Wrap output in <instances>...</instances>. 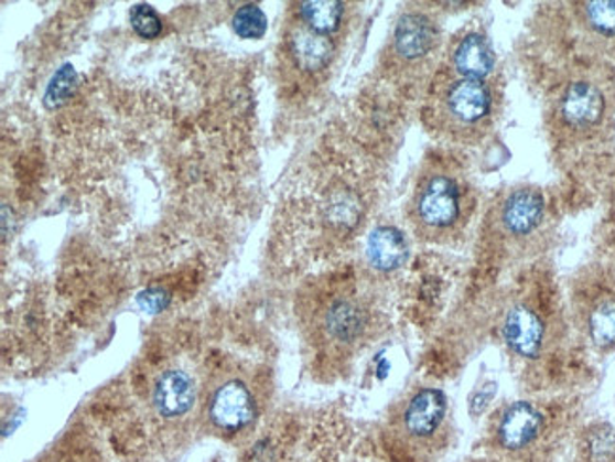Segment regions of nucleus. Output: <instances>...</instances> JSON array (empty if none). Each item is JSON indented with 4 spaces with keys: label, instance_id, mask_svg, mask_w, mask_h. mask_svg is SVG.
Segmentation results:
<instances>
[{
    "label": "nucleus",
    "instance_id": "16",
    "mask_svg": "<svg viewBox=\"0 0 615 462\" xmlns=\"http://www.w3.org/2000/svg\"><path fill=\"white\" fill-rule=\"evenodd\" d=\"M408 241L395 226H379L369 234L368 260L377 271H395L408 260Z\"/></svg>",
    "mask_w": 615,
    "mask_h": 462
},
{
    "label": "nucleus",
    "instance_id": "7",
    "mask_svg": "<svg viewBox=\"0 0 615 462\" xmlns=\"http://www.w3.org/2000/svg\"><path fill=\"white\" fill-rule=\"evenodd\" d=\"M500 335L511 355L521 361H538L548 348V319L535 303L517 300L501 316Z\"/></svg>",
    "mask_w": 615,
    "mask_h": 462
},
{
    "label": "nucleus",
    "instance_id": "6",
    "mask_svg": "<svg viewBox=\"0 0 615 462\" xmlns=\"http://www.w3.org/2000/svg\"><path fill=\"white\" fill-rule=\"evenodd\" d=\"M575 322L583 337L601 353L615 351V275L604 268H587L572 290Z\"/></svg>",
    "mask_w": 615,
    "mask_h": 462
},
{
    "label": "nucleus",
    "instance_id": "15",
    "mask_svg": "<svg viewBox=\"0 0 615 462\" xmlns=\"http://www.w3.org/2000/svg\"><path fill=\"white\" fill-rule=\"evenodd\" d=\"M152 400L155 411L165 419L186 416L195 404L194 379L182 369H169L155 383Z\"/></svg>",
    "mask_w": 615,
    "mask_h": 462
},
{
    "label": "nucleus",
    "instance_id": "12",
    "mask_svg": "<svg viewBox=\"0 0 615 462\" xmlns=\"http://www.w3.org/2000/svg\"><path fill=\"white\" fill-rule=\"evenodd\" d=\"M255 416V396L245 383L237 379L220 385L208 402V419L222 432L247 429Z\"/></svg>",
    "mask_w": 615,
    "mask_h": 462
},
{
    "label": "nucleus",
    "instance_id": "17",
    "mask_svg": "<svg viewBox=\"0 0 615 462\" xmlns=\"http://www.w3.org/2000/svg\"><path fill=\"white\" fill-rule=\"evenodd\" d=\"M347 14V4L337 0H311L298 4V20L321 33H339Z\"/></svg>",
    "mask_w": 615,
    "mask_h": 462
},
{
    "label": "nucleus",
    "instance_id": "22",
    "mask_svg": "<svg viewBox=\"0 0 615 462\" xmlns=\"http://www.w3.org/2000/svg\"><path fill=\"white\" fill-rule=\"evenodd\" d=\"M496 395V383H487L483 389L475 390L472 400H470V413L474 417L482 416L485 408H487L488 402L495 398Z\"/></svg>",
    "mask_w": 615,
    "mask_h": 462
},
{
    "label": "nucleus",
    "instance_id": "20",
    "mask_svg": "<svg viewBox=\"0 0 615 462\" xmlns=\"http://www.w3.org/2000/svg\"><path fill=\"white\" fill-rule=\"evenodd\" d=\"M589 462H615V429L609 425H598L585 440Z\"/></svg>",
    "mask_w": 615,
    "mask_h": 462
},
{
    "label": "nucleus",
    "instance_id": "18",
    "mask_svg": "<svg viewBox=\"0 0 615 462\" xmlns=\"http://www.w3.org/2000/svg\"><path fill=\"white\" fill-rule=\"evenodd\" d=\"M231 25L237 36L245 41H258L268 33V15L256 4H245L235 12Z\"/></svg>",
    "mask_w": 615,
    "mask_h": 462
},
{
    "label": "nucleus",
    "instance_id": "19",
    "mask_svg": "<svg viewBox=\"0 0 615 462\" xmlns=\"http://www.w3.org/2000/svg\"><path fill=\"white\" fill-rule=\"evenodd\" d=\"M76 86H78V74L74 71L73 65H63L54 74L52 82L47 84L46 94H44V105L50 110L63 107L73 97Z\"/></svg>",
    "mask_w": 615,
    "mask_h": 462
},
{
    "label": "nucleus",
    "instance_id": "8",
    "mask_svg": "<svg viewBox=\"0 0 615 462\" xmlns=\"http://www.w3.org/2000/svg\"><path fill=\"white\" fill-rule=\"evenodd\" d=\"M445 73L477 78H501L493 42L477 23H466L449 42Z\"/></svg>",
    "mask_w": 615,
    "mask_h": 462
},
{
    "label": "nucleus",
    "instance_id": "9",
    "mask_svg": "<svg viewBox=\"0 0 615 462\" xmlns=\"http://www.w3.org/2000/svg\"><path fill=\"white\" fill-rule=\"evenodd\" d=\"M447 413V395L438 387H422L401 409V432L413 442H429L442 432Z\"/></svg>",
    "mask_w": 615,
    "mask_h": 462
},
{
    "label": "nucleus",
    "instance_id": "5",
    "mask_svg": "<svg viewBox=\"0 0 615 462\" xmlns=\"http://www.w3.org/2000/svg\"><path fill=\"white\" fill-rule=\"evenodd\" d=\"M551 207L538 186H514L496 195L483 216V239L506 253L527 250L542 241L551 226Z\"/></svg>",
    "mask_w": 615,
    "mask_h": 462
},
{
    "label": "nucleus",
    "instance_id": "23",
    "mask_svg": "<svg viewBox=\"0 0 615 462\" xmlns=\"http://www.w3.org/2000/svg\"><path fill=\"white\" fill-rule=\"evenodd\" d=\"M609 190H612V202L615 205V168L614 173H612V182H609Z\"/></svg>",
    "mask_w": 615,
    "mask_h": 462
},
{
    "label": "nucleus",
    "instance_id": "21",
    "mask_svg": "<svg viewBox=\"0 0 615 462\" xmlns=\"http://www.w3.org/2000/svg\"><path fill=\"white\" fill-rule=\"evenodd\" d=\"M129 21L134 33L147 41H154L161 34L163 23L161 18L150 4H134L129 12Z\"/></svg>",
    "mask_w": 615,
    "mask_h": 462
},
{
    "label": "nucleus",
    "instance_id": "14",
    "mask_svg": "<svg viewBox=\"0 0 615 462\" xmlns=\"http://www.w3.org/2000/svg\"><path fill=\"white\" fill-rule=\"evenodd\" d=\"M368 330V311L358 300L339 296L322 313V332L328 342L339 347H350L360 342Z\"/></svg>",
    "mask_w": 615,
    "mask_h": 462
},
{
    "label": "nucleus",
    "instance_id": "3",
    "mask_svg": "<svg viewBox=\"0 0 615 462\" xmlns=\"http://www.w3.org/2000/svg\"><path fill=\"white\" fill-rule=\"evenodd\" d=\"M551 8V7H549ZM530 39L559 46L562 68L615 63V0L567 2L542 10L532 21Z\"/></svg>",
    "mask_w": 615,
    "mask_h": 462
},
{
    "label": "nucleus",
    "instance_id": "10",
    "mask_svg": "<svg viewBox=\"0 0 615 462\" xmlns=\"http://www.w3.org/2000/svg\"><path fill=\"white\" fill-rule=\"evenodd\" d=\"M442 42V28L434 15L411 10L400 15L392 33V52L403 63H419L438 52Z\"/></svg>",
    "mask_w": 615,
    "mask_h": 462
},
{
    "label": "nucleus",
    "instance_id": "2",
    "mask_svg": "<svg viewBox=\"0 0 615 462\" xmlns=\"http://www.w3.org/2000/svg\"><path fill=\"white\" fill-rule=\"evenodd\" d=\"M504 80L440 73L430 101V128L455 147L475 148L500 123Z\"/></svg>",
    "mask_w": 615,
    "mask_h": 462
},
{
    "label": "nucleus",
    "instance_id": "11",
    "mask_svg": "<svg viewBox=\"0 0 615 462\" xmlns=\"http://www.w3.org/2000/svg\"><path fill=\"white\" fill-rule=\"evenodd\" d=\"M546 429V413L538 404L517 400L501 409L495 421L496 443L506 451H522L538 442Z\"/></svg>",
    "mask_w": 615,
    "mask_h": 462
},
{
    "label": "nucleus",
    "instance_id": "4",
    "mask_svg": "<svg viewBox=\"0 0 615 462\" xmlns=\"http://www.w3.org/2000/svg\"><path fill=\"white\" fill-rule=\"evenodd\" d=\"M477 213V192L468 171L453 155H435L417 182L411 221L432 241H455Z\"/></svg>",
    "mask_w": 615,
    "mask_h": 462
},
{
    "label": "nucleus",
    "instance_id": "13",
    "mask_svg": "<svg viewBox=\"0 0 615 462\" xmlns=\"http://www.w3.org/2000/svg\"><path fill=\"white\" fill-rule=\"evenodd\" d=\"M335 46L334 34L321 33L309 28L303 21H295L288 33V54L295 68L303 74H321L332 65Z\"/></svg>",
    "mask_w": 615,
    "mask_h": 462
},
{
    "label": "nucleus",
    "instance_id": "1",
    "mask_svg": "<svg viewBox=\"0 0 615 462\" xmlns=\"http://www.w3.org/2000/svg\"><path fill=\"white\" fill-rule=\"evenodd\" d=\"M546 131L561 160H585L601 152L615 131V67L609 63L559 71L549 87Z\"/></svg>",
    "mask_w": 615,
    "mask_h": 462
}]
</instances>
